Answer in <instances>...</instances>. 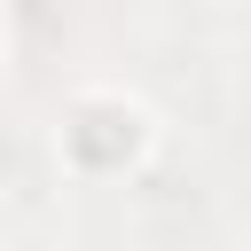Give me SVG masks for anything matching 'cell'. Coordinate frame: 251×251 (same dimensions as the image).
<instances>
[]
</instances>
